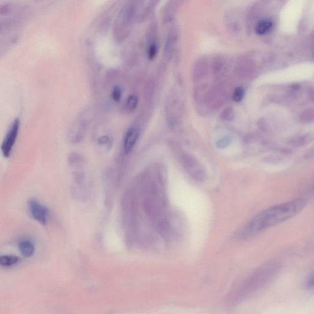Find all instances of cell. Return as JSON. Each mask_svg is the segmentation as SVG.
<instances>
[{
    "label": "cell",
    "instance_id": "obj_12",
    "mask_svg": "<svg viewBox=\"0 0 314 314\" xmlns=\"http://www.w3.org/2000/svg\"><path fill=\"white\" fill-rule=\"evenodd\" d=\"M122 90L119 86L114 87L113 92H112V98L113 100L116 102L119 101L122 98Z\"/></svg>",
    "mask_w": 314,
    "mask_h": 314
},
{
    "label": "cell",
    "instance_id": "obj_14",
    "mask_svg": "<svg viewBox=\"0 0 314 314\" xmlns=\"http://www.w3.org/2000/svg\"><path fill=\"white\" fill-rule=\"evenodd\" d=\"M229 142H230V141H229L228 138L222 139V140H220L217 142V146L218 147L219 149H223V148H225L228 146L229 144Z\"/></svg>",
    "mask_w": 314,
    "mask_h": 314
},
{
    "label": "cell",
    "instance_id": "obj_8",
    "mask_svg": "<svg viewBox=\"0 0 314 314\" xmlns=\"http://www.w3.org/2000/svg\"><path fill=\"white\" fill-rule=\"evenodd\" d=\"M19 250L23 256L30 257L33 255L35 252V247L33 244L29 240L21 241L19 245Z\"/></svg>",
    "mask_w": 314,
    "mask_h": 314
},
{
    "label": "cell",
    "instance_id": "obj_2",
    "mask_svg": "<svg viewBox=\"0 0 314 314\" xmlns=\"http://www.w3.org/2000/svg\"><path fill=\"white\" fill-rule=\"evenodd\" d=\"M278 270L279 266L276 264L265 265L256 270L231 295V303H240L253 292L258 291L274 278Z\"/></svg>",
    "mask_w": 314,
    "mask_h": 314
},
{
    "label": "cell",
    "instance_id": "obj_6",
    "mask_svg": "<svg viewBox=\"0 0 314 314\" xmlns=\"http://www.w3.org/2000/svg\"><path fill=\"white\" fill-rule=\"evenodd\" d=\"M140 135V130L137 126H132L128 129L123 141V149L126 153H129L134 149Z\"/></svg>",
    "mask_w": 314,
    "mask_h": 314
},
{
    "label": "cell",
    "instance_id": "obj_15",
    "mask_svg": "<svg viewBox=\"0 0 314 314\" xmlns=\"http://www.w3.org/2000/svg\"><path fill=\"white\" fill-rule=\"evenodd\" d=\"M108 141L109 138L108 137H106V136H104V137H102L101 138H99V143L100 144H107V143H108Z\"/></svg>",
    "mask_w": 314,
    "mask_h": 314
},
{
    "label": "cell",
    "instance_id": "obj_9",
    "mask_svg": "<svg viewBox=\"0 0 314 314\" xmlns=\"http://www.w3.org/2000/svg\"><path fill=\"white\" fill-rule=\"evenodd\" d=\"M18 261H19V258L16 256H0V265L3 266V267H11V266L17 264Z\"/></svg>",
    "mask_w": 314,
    "mask_h": 314
},
{
    "label": "cell",
    "instance_id": "obj_11",
    "mask_svg": "<svg viewBox=\"0 0 314 314\" xmlns=\"http://www.w3.org/2000/svg\"><path fill=\"white\" fill-rule=\"evenodd\" d=\"M157 53H158V47L156 43H153L150 45L147 49V57L150 60H152L155 58Z\"/></svg>",
    "mask_w": 314,
    "mask_h": 314
},
{
    "label": "cell",
    "instance_id": "obj_13",
    "mask_svg": "<svg viewBox=\"0 0 314 314\" xmlns=\"http://www.w3.org/2000/svg\"><path fill=\"white\" fill-rule=\"evenodd\" d=\"M244 95V90L242 87H238L236 89L233 93V100L234 101L239 102L242 100Z\"/></svg>",
    "mask_w": 314,
    "mask_h": 314
},
{
    "label": "cell",
    "instance_id": "obj_1",
    "mask_svg": "<svg viewBox=\"0 0 314 314\" xmlns=\"http://www.w3.org/2000/svg\"><path fill=\"white\" fill-rule=\"evenodd\" d=\"M306 204L304 199H298L269 208L250 220L239 232L238 237L241 239L254 237L264 229L279 224L297 215Z\"/></svg>",
    "mask_w": 314,
    "mask_h": 314
},
{
    "label": "cell",
    "instance_id": "obj_4",
    "mask_svg": "<svg viewBox=\"0 0 314 314\" xmlns=\"http://www.w3.org/2000/svg\"><path fill=\"white\" fill-rule=\"evenodd\" d=\"M20 125V120L17 119L14 120L3 141L1 149L3 155L5 158H9L11 155V151L16 143L19 134Z\"/></svg>",
    "mask_w": 314,
    "mask_h": 314
},
{
    "label": "cell",
    "instance_id": "obj_7",
    "mask_svg": "<svg viewBox=\"0 0 314 314\" xmlns=\"http://www.w3.org/2000/svg\"><path fill=\"white\" fill-rule=\"evenodd\" d=\"M272 27H273V22L270 19H262L256 24L255 32L258 35H264L270 31Z\"/></svg>",
    "mask_w": 314,
    "mask_h": 314
},
{
    "label": "cell",
    "instance_id": "obj_10",
    "mask_svg": "<svg viewBox=\"0 0 314 314\" xmlns=\"http://www.w3.org/2000/svg\"><path fill=\"white\" fill-rule=\"evenodd\" d=\"M138 104V98L137 96H129L126 102V108L129 112H134Z\"/></svg>",
    "mask_w": 314,
    "mask_h": 314
},
{
    "label": "cell",
    "instance_id": "obj_3",
    "mask_svg": "<svg viewBox=\"0 0 314 314\" xmlns=\"http://www.w3.org/2000/svg\"><path fill=\"white\" fill-rule=\"evenodd\" d=\"M176 155L184 170L193 179L199 182H203L206 179L204 169L194 157L184 152H176Z\"/></svg>",
    "mask_w": 314,
    "mask_h": 314
},
{
    "label": "cell",
    "instance_id": "obj_5",
    "mask_svg": "<svg viewBox=\"0 0 314 314\" xmlns=\"http://www.w3.org/2000/svg\"><path fill=\"white\" fill-rule=\"evenodd\" d=\"M28 206L30 214H31L33 219H34L36 221L41 225H46L48 219H49V209L43 204L39 203L35 199L30 200Z\"/></svg>",
    "mask_w": 314,
    "mask_h": 314
}]
</instances>
